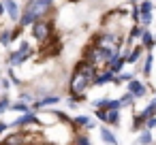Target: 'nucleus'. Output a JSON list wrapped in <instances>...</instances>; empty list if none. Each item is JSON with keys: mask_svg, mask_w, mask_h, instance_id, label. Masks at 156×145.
Listing matches in <instances>:
<instances>
[{"mask_svg": "<svg viewBox=\"0 0 156 145\" xmlns=\"http://www.w3.org/2000/svg\"><path fill=\"white\" fill-rule=\"evenodd\" d=\"M120 109H109L107 111V124H111V126H118L120 124V113H118Z\"/></svg>", "mask_w": 156, "mask_h": 145, "instance_id": "obj_18", "label": "nucleus"}, {"mask_svg": "<svg viewBox=\"0 0 156 145\" xmlns=\"http://www.w3.org/2000/svg\"><path fill=\"white\" fill-rule=\"evenodd\" d=\"M124 64H126V56H120V54H113V58L107 62V68L113 73V75H118V73H122V68H124Z\"/></svg>", "mask_w": 156, "mask_h": 145, "instance_id": "obj_6", "label": "nucleus"}, {"mask_svg": "<svg viewBox=\"0 0 156 145\" xmlns=\"http://www.w3.org/2000/svg\"><path fill=\"white\" fill-rule=\"evenodd\" d=\"M30 56H32L30 43L22 41V43H20V49H17V51H13V54L9 56V64H11V66H20V64H24Z\"/></svg>", "mask_w": 156, "mask_h": 145, "instance_id": "obj_5", "label": "nucleus"}, {"mask_svg": "<svg viewBox=\"0 0 156 145\" xmlns=\"http://www.w3.org/2000/svg\"><path fill=\"white\" fill-rule=\"evenodd\" d=\"M51 32H54V24L51 22H34L32 24V36L39 41V43H45L49 36H51Z\"/></svg>", "mask_w": 156, "mask_h": 145, "instance_id": "obj_4", "label": "nucleus"}, {"mask_svg": "<svg viewBox=\"0 0 156 145\" xmlns=\"http://www.w3.org/2000/svg\"><path fill=\"white\" fill-rule=\"evenodd\" d=\"M145 122H147V117H145L143 113H137V115L133 117V128H135V130H143V128H145Z\"/></svg>", "mask_w": 156, "mask_h": 145, "instance_id": "obj_16", "label": "nucleus"}, {"mask_svg": "<svg viewBox=\"0 0 156 145\" xmlns=\"http://www.w3.org/2000/svg\"><path fill=\"white\" fill-rule=\"evenodd\" d=\"M11 109H13V111H22V113H26V111H28V105H26V102H13Z\"/></svg>", "mask_w": 156, "mask_h": 145, "instance_id": "obj_28", "label": "nucleus"}, {"mask_svg": "<svg viewBox=\"0 0 156 145\" xmlns=\"http://www.w3.org/2000/svg\"><path fill=\"white\" fill-rule=\"evenodd\" d=\"M143 62H145V64H143V75H145V77H150V73H152V64H154V56H152V54H147Z\"/></svg>", "mask_w": 156, "mask_h": 145, "instance_id": "obj_20", "label": "nucleus"}, {"mask_svg": "<svg viewBox=\"0 0 156 145\" xmlns=\"http://www.w3.org/2000/svg\"><path fill=\"white\" fill-rule=\"evenodd\" d=\"M9 85H11V81H9V79H2V88L9 90Z\"/></svg>", "mask_w": 156, "mask_h": 145, "instance_id": "obj_35", "label": "nucleus"}, {"mask_svg": "<svg viewBox=\"0 0 156 145\" xmlns=\"http://www.w3.org/2000/svg\"><path fill=\"white\" fill-rule=\"evenodd\" d=\"M73 124H75L77 128H81V126H86V128H92V117H88V115H77V117L73 119Z\"/></svg>", "mask_w": 156, "mask_h": 145, "instance_id": "obj_17", "label": "nucleus"}, {"mask_svg": "<svg viewBox=\"0 0 156 145\" xmlns=\"http://www.w3.org/2000/svg\"><path fill=\"white\" fill-rule=\"evenodd\" d=\"M128 92H130L135 98H141V96L145 94V85H143L139 79H130V81H128Z\"/></svg>", "mask_w": 156, "mask_h": 145, "instance_id": "obj_9", "label": "nucleus"}, {"mask_svg": "<svg viewBox=\"0 0 156 145\" xmlns=\"http://www.w3.org/2000/svg\"><path fill=\"white\" fill-rule=\"evenodd\" d=\"M2 5H5V11L9 13V17H11L13 22H20L22 11H20V7H17V2H15V0H2Z\"/></svg>", "mask_w": 156, "mask_h": 145, "instance_id": "obj_8", "label": "nucleus"}, {"mask_svg": "<svg viewBox=\"0 0 156 145\" xmlns=\"http://www.w3.org/2000/svg\"><path fill=\"white\" fill-rule=\"evenodd\" d=\"M101 139L107 143V145H118V139L113 136V132L111 130H107V128H101Z\"/></svg>", "mask_w": 156, "mask_h": 145, "instance_id": "obj_15", "label": "nucleus"}, {"mask_svg": "<svg viewBox=\"0 0 156 145\" xmlns=\"http://www.w3.org/2000/svg\"><path fill=\"white\" fill-rule=\"evenodd\" d=\"M141 24H143V26H150V24H152V13H143V15H141Z\"/></svg>", "mask_w": 156, "mask_h": 145, "instance_id": "obj_31", "label": "nucleus"}, {"mask_svg": "<svg viewBox=\"0 0 156 145\" xmlns=\"http://www.w3.org/2000/svg\"><path fill=\"white\" fill-rule=\"evenodd\" d=\"M56 102H60V96L51 94V96H45V98L37 100V102H34V107H47V105H56Z\"/></svg>", "mask_w": 156, "mask_h": 145, "instance_id": "obj_14", "label": "nucleus"}, {"mask_svg": "<svg viewBox=\"0 0 156 145\" xmlns=\"http://www.w3.org/2000/svg\"><path fill=\"white\" fill-rule=\"evenodd\" d=\"M94 77H96V66L94 64H90L86 60L77 62V66H75V71H73V75L69 79V92H71L75 102L86 100L83 94H86V90L90 85H94Z\"/></svg>", "mask_w": 156, "mask_h": 145, "instance_id": "obj_1", "label": "nucleus"}, {"mask_svg": "<svg viewBox=\"0 0 156 145\" xmlns=\"http://www.w3.org/2000/svg\"><path fill=\"white\" fill-rule=\"evenodd\" d=\"M39 122V117H37V113H24L22 117H17L15 122H13V128H22V126H26V124H37Z\"/></svg>", "mask_w": 156, "mask_h": 145, "instance_id": "obj_10", "label": "nucleus"}, {"mask_svg": "<svg viewBox=\"0 0 156 145\" xmlns=\"http://www.w3.org/2000/svg\"><path fill=\"white\" fill-rule=\"evenodd\" d=\"M145 128H147V130H152V128H156V115H152V117H147V122H145Z\"/></svg>", "mask_w": 156, "mask_h": 145, "instance_id": "obj_32", "label": "nucleus"}, {"mask_svg": "<svg viewBox=\"0 0 156 145\" xmlns=\"http://www.w3.org/2000/svg\"><path fill=\"white\" fill-rule=\"evenodd\" d=\"M141 113H143L145 117H152V115H156V98H154V100H152V102H150V105H147V107H145Z\"/></svg>", "mask_w": 156, "mask_h": 145, "instance_id": "obj_24", "label": "nucleus"}, {"mask_svg": "<svg viewBox=\"0 0 156 145\" xmlns=\"http://www.w3.org/2000/svg\"><path fill=\"white\" fill-rule=\"evenodd\" d=\"M75 145H92V143H90V139H88V136L77 134V136H75Z\"/></svg>", "mask_w": 156, "mask_h": 145, "instance_id": "obj_29", "label": "nucleus"}, {"mask_svg": "<svg viewBox=\"0 0 156 145\" xmlns=\"http://www.w3.org/2000/svg\"><path fill=\"white\" fill-rule=\"evenodd\" d=\"M11 36H13V41H15V39H20V36H22V28H15V30H11Z\"/></svg>", "mask_w": 156, "mask_h": 145, "instance_id": "obj_33", "label": "nucleus"}, {"mask_svg": "<svg viewBox=\"0 0 156 145\" xmlns=\"http://www.w3.org/2000/svg\"><path fill=\"white\" fill-rule=\"evenodd\" d=\"M26 139H28V134L24 130H15L13 134H9L2 141V145H26Z\"/></svg>", "mask_w": 156, "mask_h": 145, "instance_id": "obj_7", "label": "nucleus"}, {"mask_svg": "<svg viewBox=\"0 0 156 145\" xmlns=\"http://www.w3.org/2000/svg\"><path fill=\"white\" fill-rule=\"evenodd\" d=\"M133 2H139V0H133Z\"/></svg>", "mask_w": 156, "mask_h": 145, "instance_id": "obj_36", "label": "nucleus"}, {"mask_svg": "<svg viewBox=\"0 0 156 145\" xmlns=\"http://www.w3.org/2000/svg\"><path fill=\"white\" fill-rule=\"evenodd\" d=\"M139 143H141V145H150V143H152V130L143 128V132L139 134Z\"/></svg>", "mask_w": 156, "mask_h": 145, "instance_id": "obj_21", "label": "nucleus"}, {"mask_svg": "<svg viewBox=\"0 0 156 145\" xmlns=\"http://www.w3.org/2000/svg\"><path fill=\"white\" fill-rule=\"evenodd\" d=\"M9 107H11V100H9V96H0V113H5Z\"/></svg>", "mask_w": 156, "mask_h": 145, "instance_id": "obj_26", "label": "nucleus"}, {"mask_svg": "<svg viewBox=\"0 0 156 145\" xmlns=\"http://www.w3.org/2000/svg\"><path fill=\"white\" fill-rule=\"evenodd\" d=\"M13 41V36H11V30H2L0 32V45H5V47H9V43Z\"/></svg>", "mask_w": 156, "mask_h": 145, "instance_id": "obj_23", "label": "nucleus"}, {"mask_svg": "<svg viewBox=\"0 0 156 145\" xmlns=\"http://www.w3.org/2000/svg\"><path fill=\"white\" fill-rule=\"evenodd\" d=\"M133 100H135V96H133V94H130V92H126V94H124V96H122V98H120V105H122V107H124V105H130V102H133Z\"/></svg>", "mask_w": 156, "mask_h": 145, "instance_id": "obj_27", "label": "nucleus"}, {"mask_svg": "<svg viewBox=\"0 0 156 145\" xmlns=\"http://www.w3.org/2000/svg\"><path fill=\"white\" fill-rule=\"evenodd\" d=\"M139 9H141V15H143V13H152V2H150V0H141V2H139Z\"/></svg>", "mask_w": 156, "mask_h": 145, "instance_id": "obj_25", "label": "nucleus"}, {"mask_svg": "<svg viewBox=\"0 0 156 145\" xmlns=\"http://www.w3.org/2000/svg\"><path fill=\"white\" fill-rule=\"evenodd\" d=\"M7 128H9V124H7V122H0V134H2Z\"/></svg>", "mask_w": 156, "mask_h": 145, "instance_id": "obj_34", "label": "nucleus"}, {"mask_svg": "<svg viewBox=\"0 0 156 145\" xmlns=\"http://www.w3.org/2000/svg\"><path fill=\"white\" fill-rule=\"evenodd\" d=\"M143 32H145V26L135 24V26L130 28V32H128V39H141V36H143Z\"/></svg>", "mask_w": 156, "mask_h": 145, "instance_id": "obj_19", "label": "nucleus"}, {"mask_svg": "<svg viewBox=\"0 0 156 145\" xmlns=\"http://www.w3.org/2000/svg\"><path fill=\"white\" fill-rule=\"evenodd\" d=\"M94 115H96V119L107 122V109H96V111H94Z\"/></svg>", "mask_w": 156, "mask_h": 145, "instance_id": "obj_30", "label": "nucleus"}, {"mask_svg": "<svg viewBox=\"0 0 156 145\" xmlns=\"http://www.w3.org/2000/svg\"><path fill=\"white\" fill-rule=\"evenodd\" d=\"M115 79V75L107 68L105 73H96V77H94V85H105V83H109V81H113Z\"/></svg>", "mask_w": 156, "mask_h": 145, "instance_id": "obj_11", "label": "nucleus"}, {"mask_svg": "<svg viewBox=\"0 0 156 145\" xmlns=\"http://www.w3.org/2000/svg\"><path fill=\"white\" fill-rule=\"evenodd\" d=\"M113 54H118V51L107 49V47H101L98 43H90L86 47V51H83V60L90 62V64H94V66H98V64H107L113 58Z\"/></svg>", "mask_w": 156, "mask_h": 145, "instance_id": "obj_2", "label": "nucleus"}, {"mask_svg": "<svg viewBox=\"0 0 156 145\" xmlns=\"http://www.w3.org/2000/svg\"><path fill=\"white\" fill-rule=\"evenodd\" d=\"M133 79V75H128V73H118L115 75V79H113V83L115 85H120V83H128Z\"/></svg>", "mask_w": 156, "mask_h": 145, "instance_id": "obj_22", "label": "nucleus"}, {"mask_svg": "<svg viewBox=\"0 0 156 145\" xmlns=\"http://www.w3.org/2000/svg\"><path fill=\"white\" fill-rule=\"evenodd\" d=\"M141 45H143V49H152L154 45H156V36H152V32H143V36H141Z\"/></svg>", "mask_w": 156, "mask_h": 145, "instance_id": "obj_12", "label": "nucleus"}, {"mask_svg": "<svg viewBox=\"0 0 156 145\" xmlns=\"http://www.w3.org/2000/svg\"><path fill=\"white\" fill-rule=\"evenodd\" d=\"M141 51H143V45H137V47L126 56V64H135V62L141 58Z\"/></svg>", "mask_w": 156, "mask_h": 145, "instance_id": "obj_13", "label": "nucleus"}, {"mask_svg": "<svg viewBox=\"0 0 156 145\" xmlns=\"http://www.w3.org/2000/svg\"><path fill=\"white\" fill-rule=\"evenodd\" d=\"M51 2L54 0H28V5H26V13L34 15V19H41L45 13H49L51 9Z\"/></svg>", "mask_w": 156, "mask_h": 145, "instance_id": "obj_3", "label": "nucleus"}]
</instances>
